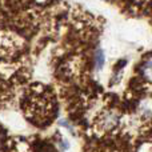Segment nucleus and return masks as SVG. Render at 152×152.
I'll list each match as a JSON object with an SVG mask.
<instances>
[{"label": "nucleus", "instance_id": "1", "mask_svg": "<svg viewBox=\"0 0 152 152\" xmlns=\"http://www.w3.org/2000/svg\"><path fill=\"white\" fill-rule=\"evenodd\" d=\"M104 61H105L104 52H103L102 50H97L96 53H95V68L102 69L103 66H104Z\"/></svg>", "mask_w": 152, "mask_h": 152}]
</instances>
